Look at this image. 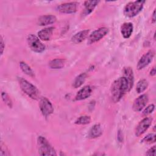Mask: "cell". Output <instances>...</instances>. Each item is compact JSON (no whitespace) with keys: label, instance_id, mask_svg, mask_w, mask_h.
<instances>
[{"label":"cell","instance_id":"cell-1","mask_svg":"<svg viewBox=\"0 0 156 156\" xmlns=\"http://www.w3.org/2000/svg\"><path fill=\"white\" fill-rule=\"evenodd\" d=\"M129 91L128 83L124 77H121L115 80L111 87L112 98L114 102L121 100L126 92Z\"/></svg>","mask_w":156,"mask_h":156},{"label":"cell","instance_id":"cell-2","mask_svg":"<svg viewBox=\"0 0 156 156\" xmlns=\"http://www.w3.org/2000/svg\"><path fill=\"white\" fill-rule=\"evenodd\" d=\"M18 82L22 91L29 97L35 100L39 98V91L35 86L22 77H18Z\"/></svg>","mask_w":156,"mask_h":156},{"label":"cell","instance_id":"cell-3","mask_svg":"<svg viewBox=\"0 0 156 156\" xmlns=\"http://www.w3.org/2000/svg\"><path fill=\"white\" fill-rule=\"evenodd\" d=\"M145 1L140 0L127 3L124 8V15L129 18H132L137 15L143 9Z\"/></svg>","mask_w":156,"mask_h":156},{"label":"cell","instance_id":"cell-4","mask_svg":"<svg viewBox=\"0 0 156 156\" xmlns=\"http://www.w3.org/2000/svg\"><path fill=\"white\" fill-rule=\"evenodd\" d=\"M39 146L38 152L41 155H56L55 149L50 144L48 141L42 136H40L37 139Z\"/></svg>","mask_w":156,"mask_h":156},{"label":"cell","instance_id":"cell-5","mask_svg":"<svg viewBox=\"0 0 156 156\" xmlns=\"http://www.w3.org/2000/svg\"><path fill=\"white\" fill-rule=\"evenodd\" d=\"M27 43L30 49L34 52L37 53H41L45 49V46L40 41L39 38L33 34L28 35Z\"/></svg>","mask_w":156,"mask_h":156},{"label":"cell","instance_id":"cell-6","mask_svg":"<svg viewBox=\"0 0 156 156\" xmlns=\"http://www.w3.org/2000/svg\"><path fill=\"white\" fill-rule=\"evenodd\" d=\"M108 32V29L107 27H101L93 31L88 38V44H90L96 43L102 38H104Z\"/></svg>","mask_w":156,"mask_h":156},{"label":"cell","instance_id":"cell-7","mask_svg":"<svg viewBox=\"0 0 156 156\" xmlns=\"http://www.w3.org/2000/svg\"><path fill=\"white\" fill-rule=\"evenodd\" d=\"M40 109L42 115L47 117L52 114L54 112V108L51 102L46 98H41L40 101Z\"/></svg>","mask_w":156,"mask_h":156},{"label":"cell","instance_id":"cell-8","mask_svg":"<svg viewBox=\"0 0 156 156\" xmlns=\"http://www.w3.org/2000/svg\"><path fill=\"white\" fill-rule=\"evenodd\" d=\"M154 55H155V52L152 50L149 51L148 52L145 53L144 55H143V56L140 58V59L139 60L137 63V65H136L137 69L140 70L147 66L152 60L154 57Z\"/></svg>","mask_w":156,"mask_h":156},{"label":"cell","instance_id":"cell-9","mask_svg":"<svg viewBox=\"0 0 156 156\" xmlns=\"http://www.w3.org/2000/svg\"><path fill=\"white\" fill-rule=\"evenodd\" d=\"M152 119L151 118H145L142 119L137 125L135 133L136 136H140L143 135L151 125Z\"/></svg>","mask_w":156,"mask_h":156},{"label":"cell","instance_id":"cell-10","mask_svg":"<svg viewBox=\"0 0 156 156\" xmlns=\"http://www.w3.org/2000/svg\"><path fill=\"white\" fill-rule=\"evenodd\" d=\"M77 4L75 2H66L60 4L57 7L58 12L63 13H74L76 12Z\"/></svg>","mask_w":156,"mask_h":156},{"label":"cell","instance_id":"cell-11","mask_svg":"<svg viewBox=\"0 0 156 156\" xmlns=\"http://www.w3.org/2000/svg\"><path fill=\"white\" fill-rule=\"evenodd\" d=\"M148 102V96L147 94H141L133 102L132 108L135 112H140L145 106Z\"/></svg>","mask_w":156,"mask_h":156},{"label":"cell","instance_id":"cell-12","mask_svg":"<svg viewBox=\"0 0 156 156\" xmlns=\"http://www.w3.org/2000/svg\"><path fill=\"white\" fill-rule=\"evenodd\" d=\"M92 92L91 88L89 85H87L81 88L76 94L75 99L76 101H81L90 97Z\"/></svg>","mask_w":156,"mask_h":156},{"label":"cell","instance_id":"cell-13","mask_svg":"<svg viewBox=\"0 0 156 156\" xmlns=\"http://www.w3.org/2000/svg\"><path fill=\"white\" fill-rule=\"evenodd\" d=\"M124 76L127 81L128 83V87H129V91L132 88L133 82H134V77L133 70L130 67H126L123 70Z\"/></svg>","mask_w":156,"mask_h":156},{"label":"cell","instance_id":"cell-14","mask_svg":"<svg viewBox=\"0 0 156 156\" xmlns=\"http://www.w3.org/2000/svg\"><path fill=\"white\" fill-rule=\"evenodd\" d=\"M133 26L131 23H124L121 26V33L124 38H129L132 34Z\"/></svg>","mask_w":156,"mask_h":156},{"label":"cell","instance_id":"cell-15","mask_svg":"<svg viewBox=\"0 0 156 156\" xmlns=\"http://www.w3.org/2000/svg\"><path fill=\"white\" fill-rule=\"evenodd\" d=\"M57 20L55 16L52 15H47L41 16L38 20V24L40 26H47L54 23Z\"/></svg>","mask_w":156,"mask_h":156},{"label":"cell","instance_id":"cell-16","mask_svg":"<svg viewBox=\"0 0 156 156\" xmlns=\"http://www.w3.org/2000/svg\"><path fill=\"white\" fill-rule=\"evenodd\" d=\"M54 30V27H49L44 28L38 32V36L43 41H48L51 39Z\"/></svg>","mask_w":156,"mask_h":156},{"label":"cell","instance_id":"cell-17","mask_svg":"<svg viewBox=\"0 0 156 156\" xmlns=\"http://www.w3.org/2000/svg\"><path fill=\"white\" fill-rule=\"evenodd\" d=\"M89 33V30H83L76 33L71 38V41L75 44H79L83 41L87 37Z\"/></svg>","mask_w":156,"mask_h":156},{"label":"cell","instance_id":"cell-18","mask_svg":"<svg viewBox=\"0 0 156 156\" xmlns=\"http://www.w3.org/2000/svg\"><path fill=\"white\" fill-rule=\"evenodd\" d=\"M99 1H86L84 2V6H85V9L83 11V14L85 15H89L91 13L97 4H98Z\"/></svg>","mask_w":156,"mask_h":156},{"label":"cell","instance_id":"cell-19","mask_svg":"<svg viewBox=\"0 0 156 156\" xmlns=\"http://www.w3.org/2000/svg\"><path fill=\"white\" fill-rule=\"evenodd\" d=\"M102 134V130L99 124H94L90 130L88 136L91 138H95Z\"/></svg>","mask_w":156,"mask_h":156},{"label":"cell","instance_id":"cell-20","mask_svg":"<svg viewBox=\"0 0 156 156\" xmlns=\"http://www.w3.org/2000/svg\"><path fill=\"white\" fill-rule=\"evenodd\" d=\"M65 65V60L60 58H55L51 60L49 63V66L52 69H61Z\"/></svg>","mask_w":156,"mask_h":156},{"label":"cell","instance_id":"cell-21","mask_svg":"<svg viewBox=\"0 0 156 156\" xmlns=\"http://www.w3.org/2000/svg\"><path fill=\"white\" fill-rule=\"evenodd\" d=\"M20 67L21 69V71L26 74L27 76H29L30 77H34L35 74L32 68L24 62H21L20 63Z\"/></svg>","mask_w":156,"mask_h":156},{"label":"cell","instance_id":"cell-22","mask_svg":"<svg viewBox=\"0 0 156 156\" xmlns=\"http://www.w3.org/2000/svg\"><path fill=\"white\" fill-rule=\"evenodd\" d=\"M86 77H87V74L85 73H82V74H79L74 79V81L73 84V87L75 88L80 87L85 82Z\"/></svg>","mask_w":156,"mask_h":156},{"label":"cell","instance_id":"cell-23","mask_svg":"<svg viewBox=\"0 0 156 156\" xmlns=\"http://www.w3.org/2000/svg\"><path fill=\"white\" fill-rule=\"evenodd\" d=\"M148 87V82L146 79H141L138 82L136 87V90L138 93H143Z\"/></svg>","mask_w":156,"mask_h":156},{"label":"cell","instance_id":"cell-24","mask_svg":"<svg viewBox=\"0 0 156 156\" xmlns=\"http://www.w3.org/2000/svg\"><path fill=\"white\" fill-rule=\"evenodd\" d=\"M91 122V118L89 116H81L75 121V124L79 125L88 124Z\"/></svg>","mask_w":156,"mask_h":156},{"label":"cell","instance_id":"cell-25","mask_svg":"<svg viewBox=\"0 0 156 156\" xmlns=\"http://www.w3.org/2000/svg\"><path fill=\"white\" fill-rule=\"evenodd\" d=\"M143 143H153L155 142V135L154 133H149L144 136L141 141Z\"/></svg>","mask_w":156,"mask_h":156},{"label":"cell","instance_id":"cell-26","mask_svg":"<svg viewBox=\"0 0 156 156\" xmlns=\"http://www.w3.org/2000/svg\"><path fill=\"white\" fill-rule=\"evenodd\" d=\"M1 96H2V99L3 100V101L4 102V103L10 108H12V101L10 99V98L9 97V96L5 92H2L1 93Z\"/></svg>","mask_w":156,"mask_h":156},{"label":"cell","instance_id":"cell-27","mask_svg":"<svg viewBox=\"0 0 156 156\" xmlns=\"http://www.w3.org/2000/svg\"><path fill=\"white\" fill-rule=\"evenodd\" d=\"M155 108V106L154 104H150L149 105H148L143 112V114L144 115H147L151 113H152V112L154 111Z\"/></svg>","mask_w":156,"mask_h":156},{"label":"cell","instance_id":"cell-28","mask_svg":"<svg viewBox=\"0 0 156 156\" xmlns=\"http://www.w3.org/2000/svg\"><path fill=\"white\" fill-rule=\"evenodd\" d=\"M9 151L7 149V147L5 146V145H3V144L1 143V149H0V155L1 156H5V155H9Z\"/></svg>","mask_w":156,"mask_h":156},{"label":"cell","instance_id":"cell-29","mask_svg":"<svg viewBox=\"0 0 156 156\" xmlns=\"http://www.w3.org/2000/svg\"><path fill=\"white\" fill-rule=\"evenodd\" d=\"M155 151H156V149H155V146H152V147H151L147 151V152L146 153V155H149V156H155L156 155V153H155Z\"/></svg>","mask_w":156,"mask_h":156},{"label":"cell","instance_id":"cell-30","mask_svg":"<svg viewBox=\"0 0 156 156\" xmlns=\"http://www.w3.org/2000/svg\"><path fill=\"white\" fill-rule=\"evenodd\" d=\"M0 48H1V55H2L4 49L5 48V43L3 40V38L2 36H1V42H0Z\"/></svg>","mask_w":156,"mask_h":156},{"label":"cell","instance_id":"cell-31","mask_svg":"<svg viewBox=\"0 0 156 156\" xmlns=\"http://www.w3.org/2000/svg\"><path fill=\"white\" fill-rule=\"evenodd\" d=\"M155 73H156L155 68V67H153L152 69H151V71H150V75L152 76H154L155 75Z\"/></svg>","mask_w":156,"mask_h":156},{"label":"cell","instance_id":"cell-32","mask_svg":"<svg viewBox=\"0 0 156 156\" xmlns=\"http://www.w3.org/2000/svg\"><path fill=\"white\" fill-rule=\"evenodd\" d=\"M152 23H155L156 21V17H155V10H154L153 14H152Z\"/></svg>","mask_w":156,"mask_h":156}]
</instances>
